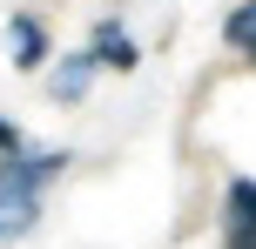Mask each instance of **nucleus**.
<instances>
[{"label":"nucleus","instance_id":"7ed1b4c3","mask_svg":"<svg viewBox=\"0 0 256 249\" xmlns=\"http://www.w3.org/2000/svg\"><path fill=\"white\" fill-rule=\"evenodd\" d=\"M222 34H230V47L243 54V61H256V0H243V7L230 13V27H222Z\"/></svg>","mask_w":256,"mask_h":249},{"label":"nucleus","instance_id":"f257e3e1","mask_svg":"<svg viewBox=\"0 0 256 249\" xmlns=\"http://www.w3.org/2000/svg\"><path fill=\"white\" fill-rule=\"evenodd\" d=\"M61 175V155H34V148H0V243L27 236L40 223V196Z\"/></svg>","mask_w":256,"mask_h":249},{"label":"nucleus","instance_id":"f03ea898","mask_svg":"<svg viewBox=\"0 0 256 249\" xmlns=\"http://www.w3.org/2000/svg\"><path fill=\"white\" fill-rule=\"evenodd\" d=\"M222 249H256V182H230L222 196Z\"/></svg>","mask_w":256,"mask_h":249},{"label":"nucleus","instance_id":"20e7f679","mask_svg":"<svg viewBox=\"0 0 256 249\" xmlns=\"http://www.w3.org/2000/svg\"><path fill=\"white\" fill-rule=\"evenodd\" d=\"M14 47H20V61H34V54H40V34L20 20V27H14Z\"/></svg>","mask_w":256,"mask_h":249}]
</instances>
